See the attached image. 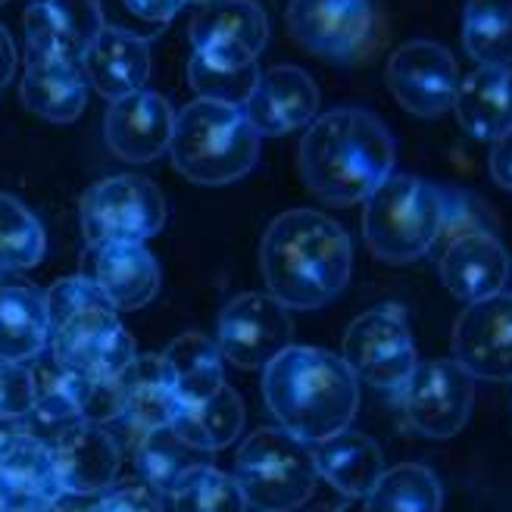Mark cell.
<instances>
[{"label": "cell", "instance_id": "obj_36", "mask_svg": "<svg viewBox=\"0 0 512 512\" xmlns=\"http://www.w3.org/2000/svg\"><path fill=\"white\" fill-rule=\"evenodd\" d=\"M169 500L175 512H250L235 475L216 469L213 463L191 469Z\"/></svg>", "mask_w": 512, "mask_h": 512}, {"label": "cell", "instance_id": "obj_27", "mask_svg": "<svg viewBox=\"0 0 512 512\" xmlns=\"http://www.w3.org/2000/svg\"><path fill=\"white\" fill-rule=\"evenodd\" d=\"M22 104L29 113L47 122H75L88 104V79L82 66L57 60H25L22 75Z\"/></svg>", "mask_w": 512, "mask_h": 512}, {"label": "cell", "instance_id": "obj_49", "mask_svg": "<svg viewBox=\"0 0 512 512\" xmlns=\"http://www.w3.org/2000/svg\"><path fill=\"white\" fill-rule=\"evenodd\" d=\"M0 512H7V509H4V497H0Z\"/></svg>", "mask_w": 512, "mask_h": 512}, {"label": "cell", "instance_id": "obj_18", "mask_svg": "<svg viewBox=\"0 0 512 512\" xmlns=\"http://www.w3.org/2000/svg\"><path fill=\"white\" fill-rule=\"evenodd\" d=\"M0 497L7 512L47 509L66 497L50 444L29 425H22L0 450Z\"/></svg>", "mask_w": 512, "mask_h": 512}, {"label": "cell", "instance_id": "obj_37", "mask_svg": "<svg viewBox=\"0 0 512 512\" xmlns=\"http://www.w3.org/2000/svg\"><path fill=\"white\" fill-rule=\"evenodd\" d=\"M35 381H38V397L25 425H29L38 438H41V431L57 434L72 422H82L79 375H72L54 363L50 369L35 372Z\"/></svg>", "mask_w": 512, "mask_h": 512}, {"label": "cell", "instance_id": "obj_41", "mask_svg": "<svg viewBox=\"0 0 512 512\" xmlns=\"http://www.w3.org/2000/svg\"><path fill=\"white\" fill-rule=\"evenodd\" d=\"M88 512H166L163 509V497L147 488L144 481L135 484H119V488L104 491Z\"/></svg>", "mask_w": 512, "mask_h": 512}, {"label": "cell", "instance_id": "obj_15", "mask_svg": "<svg viewBox=\"0 0 512 512\" xmlns=\"http://www.w3.org/2000/svg\"><path fill=\"white\" fill-rule=\"evenodd\" d=\"M100 29H104L100 0H35L22 16L25 60L82 66Z\"/></svg>", "mask_w": 512, "mask_h": 512}, {"label": "cell", "instance_id": "obj_51", "mask_svg": "<svg viewBox=\"0 0 512 512\" xmlns=\"http://www.w3.org/2000/svg\"><path fill=\"white\" fill-rule=\"evenodd\" d=\"M250 512H260V509H250Z\"/></svg>", "mask_w": 512, "mask_h": 512}, {"label": "cell", "instance_id": "obj_24", "mask_svg": "<svg viewBox=\"0 0 512 512\" xmlns=\"http://www.w3.org/2000/svg\"><path fill=\"white\" fill-rule=\"evenodd\" d=\"M456 122L475 141H497L512 132V66H478L459 82Z\"/></svg>", "mask_w": 512, "mask_h": 512}, {"label": "cell", "instance_id": "obj_39", "mask_svg": "<svg viewBox=\"0 0 512 512\" xmlns=\"http://www.w3.org/2000/svg\"><path fill=\"white\" fill-rule=\"evenodd\" d=\"M469 232H497L491 213L484 210V203L475 200L472 194L459 191V188H444V228H441V241H453L459 235Z\"/></svg>", "mask_w": 512, "mask_h": 512}, {"label": "cell", "instance_id": "obj_7", "mask_svg": "<svg viewBox=\"0 0 512 512\" xmlns=\"http://www.w3.org/2000/svg\"><path fill=\"white\" fill-rule=\"evenodd\" d=\"M235 481L250 509L291 512L313 497L319 469L313 444L294 438L285 428H260L235 456Z\"/></svg>", "mask_w": 512, "mask_h": 512}, {"label": "cell", "instance_id": "obj_14", "mask_svg": "<svg viewBox=\"0 0 512 512\" xmlns=\"http://www.w3.org/2000/svg\"><path fill=\"white\" fill-rule=\"evenodd\" d=\"M453 360L472 378L512 381V294L469 303L453 325Z\"/></svg>", "mask_w": 512, "mask_h": 512}, {"label": "cell", "instance_id": "obj_29", "mask_svg": "<svg viewBox=\"0 0 512 512\" xmlns=\"http://www.w3.org/2000/svg\"><path fill=\"white\" fill-rule=\"evenodd\" d=\"M122 391H125L122 422L135 434H144L160 425H172L178 400H175L172 381H169V372L163 366L160 353L135 356V363L122 375Z\"/></svg>", "mask_w": 512, "mask_h": 512}, {"label": "cell", "instance_id": "obj_13", "mask_svg": "<svg viewBox=\"0 0 512 512\" xmlns=\"http://www.w3.org/2000/svg\"><path fill=\"white\" fill-rule=\"evenodd\" d=\"M384 82L406 113L438 119L453 110L463 75L453 54L438 41H406L388 57Z\"/></svg>", "mask_w": 512, "mask_h": 512}, {"label": "cell", "instance_id": "obj_20", "mask_svg": "<svg viewBox=\"0 0 512 512\" xmlns=\"http://www.w3.org/2000/svg\"><path fill=\"white\" fill-rule=\"evenodd\" d=\"M438 272L453 297L475 303L506 288L512 260L497 232H469L444 244Z\"/></svg>", "mask_w": 512, "mask_h": 512}, {"label": "cell", "instance_id": "obj_17", "mask_svg": "<svg viewBox=\"0 0 512 512\" xmlns=\"http://www.w3.org/2000/svg\"><path fill=\"white\" fill-rule=\"evenodd\" d=\"M244 116L260 138H285L291 132H306L319 116V88L310 72L300 66H272L260 72Z\"/></svg>", "mask_w": 512, "mask_h": 512}, {"label": "cell", "instance_id": "obj_50", "mask_svg": "<svg viewBox=\"0 0 512 512\" xmlns=\"http://www.w3.org/2000/svg\"><path fill=\"white\" fill-rule=\"evenodd\" d=\"M4 4H7V0H0V7H4Z\"/></svg>", "mask_w": 512, "mask_h": 512}, {"label": "cell", "instance_id": "obj_48", "mask_svg": "<svg viewBox=\"0 0 512 512\" xmlns=\"http://www.w3.org/2000/svg\"><path fill=\"white\" fill-rule=\"evenodd\" d=\"M188 4H197V7H203V4H213V0H188Z\"/></svg>", "mask_w": 512, "mask_h": 512}, {"label": "cell", "instance_id": "obj_5", "mask_svg": "<svg viewBox=\"0 0 512 512\" xmlns=\"http://www.w3.org/2000/svg\"><path fill=\"white\" fill-rule=\"evenodd\" d=\"M260 135L244 116V107L191 100L175 113L169 157L172 166L194 185H232L260 160Z\"/></svg>", "mask_w": 512, "mask_h": 512}, {"label": "cell", "instance_id": "obj_47", "mask_svg": "<svg viewBox=\"0 0 512 512\" xmlns=\"http://www.w3.org/2000/svg\"><path fill=\"white\" fill-rule=\"evenodd\" d=\"M35 512H75V509H63L60 503H54V506H47V509H35Z\"/></svg>", "mask_w": 512, "mask_h": 512}, {"label": "cell", "instance_id": "obj_4", "mask_svg": "<svg viewBox=\"0 0 512 512\" xmlns=\"http://www.w3.org/2000/svg\"><path fill=\"white\" fill-rule=\"evenodd\" d=\"M54 363L85 381H113L135 363V341L119 310L88 275H69L44 291Z\"/></svg>", "mask_w": 512, "mask_h": 512}, {"label": "cell", "instance_id": "obj_21", "mask_svg": "<svg viewBox=\"0 0 512 512\" xmlns=\"http://www.w3.org/2000/svg\"><path fill=\"white\" fill-rule=\"evenodd\" d=\"M150 41L135 32H122L113 25H104L100 35L91 41L88 54L82 60V72L88 85L107 97L110 104L119 97L144 91L150 79Z\"/></svg>", "mask_w": 512, "mask_h": 512}, {"label": "cell", "instance_id": "obj_32", "mask_svg": "<svg viewBox=\"0 0 512 512\" xmlns=\"http://www.w3.org/2000/svg\"><path fill=\"white\" fill-rule=\"evenodd\" d=\"M256 82H260V63L222 50H194L188 60V85L203 100L244 107Z\"/></svg>", "mask_w": 512, "mask_h": 512}, {"label": "cell", "instance_id": "obj_3", "mask_svg": "<svg viewBox=\"0 0 512 512\" xmlns=\"http://www.w3.org/2000/svg\"><path fill=\"white\" fill-rule=\"evenodd\" d=\"M263 397L278 428L319 444L350 428L360 406V381L338 353L291 344L263 369Z\"/></svg>", "mask_w": 512, "mask_h": 512}, {"label": "cell", "instance_id": "obj_19", "mask_svg": "<svg viewBox=\"0 0 512 512\" xmlns=\"http://www.w3.org/2000/svg\"><path fill=\"white\" fill-rule=\"evenodd\" d=\"M175 113L172 104L157 91H135L110 104L104 119L107 147L125 163H150L163 157L172 141Z\"/></svg>", "mask_w": 512, "mask_h": 512}, {"label": "cell", "instance_id": "obj_28", "mask_svg": "<svg viewBox=\"0 0 512 512\" xmlns=\"http://www.w3.org/2000/svg\"><path fill=\"white\" fill-rule=\"evenodd\" d=\"M163 356V366L169 372L172 391L178 406H197L210 400L225 384V360L219 353V344L200 331H185L178 335Z\"/></svg>", "mask_w": 512, "mask_h": 512}, {"label": "cell", "instance_id": "obj_23", "mask_svg": "<svg viewBox=\"0 0 512 512\" xmlns=\"http://www.w3.org/2000/svg\"><path fill=\"white\" fill-rule=\"evenodd\" d=\"M119 313L147 306L160 291V263L144 241H119L94 247V266L88 275Z\"/></svg>", "mask_w": 512, "mask_h": 512}, {"label": "cell", "instance_id": "obj_26", "mask_svg": "<svg viewBox=\"0 0 512 512\" xmlns=\"http://www.w3.org/2000/svg\"><path fill=\"white\" fill-rule=\"evenodd\" d=\"M313 456L319 478L350 500H366V494L375 488V481L384 472V456L378 444L369 434L350 428L313 444Z\"/></svg>", "mask_w": 512, "mask_h": 512}, {"label": "cell", "instance_id": "obj_25", "mask_svg": "<svg viewBox=\"0 0 512 512\" xmlns=\"http://www.w3.org/2000/svg\"><path fill=\"white\" fill-rule=\"evenodd\" d=\"M50 319L41 288L13 281L0 285V363L29 366L47 350Z\"/></svg>", "mask_w": 512, "mask_h": 512}, {"label": "cell", "instance_id": "obj_33", "mask_svg": "<svg viewBox=\"0 0 512 512\" xmlns=\"http://www.w3.org/2000/svg\"><path fill=\"white\" fill-rule=\"evenodd\" d=\"M441 481L422 463H400L384 469L366 494V512H441Z\"/></svg>", "mask_w": 512, "mask_h": 512}, {"label": "cell", "instance_id": "obj_30", "mask_svg": "<svg viewBox=\"0 0 512 512\" xmlns=\"http://www.w3.org/2000/svg\"><path fill=\"white\" fill-rule=\"evenodd\" d=\"M207 456L210 453L191 447L172 425H160L138 434L135 469L147 488H153L160 497H169L191 469L210 463Z\"/></svg>", "mask_w": 512, "mask_h": 512}, {"label": "cell", "instance_id": "obj_42", "mask_svg": "<svg viewBox=\"0 0 512 512\" xmlns=\"http://www.w3.org/2000/svg\"><path fill=\"white\" fill-rule=\"evenodd\" d=\"M122 13L132 19V32L141 35V25L147 29H160V25L172 22L188 0H116Z\"/></svg>", "mask_w": 512, "mask_h": 512}, {"label": "cell", "instance_id": "obj_38", "mask_svg": "<svg viewBox=\"0 0 512 512\" xmlns=\"http://www.w3.org/2000/svg\"><path fill=\"white\" fill-rule=\"evenodd\" d=\"M38 397L35 369L22 363H0V422H25Z\"/></svg>", "mask_w": 512, "mask_h": 512}, {"label": "cell", "instance_id": "obj_8", "mask_svg": "<svg viewBox=\"0 0 512 512\" xmlns=\"http://www.w3.org/2000/svg\"><path fill=\"white\" fill-rule=\"evenodd\" d=\"M163 191L141 175H110L94 182L79 207L82 235L88 247H104L119 241H147L166 225Z\"/></svg>", "mask_w": 512, "mask_h": 512}, {"label": "cell", "instance_id": "obj_10", "mask_svg": "<svg viewBox=\"0 0 512 512\" xmlns=\"http://www.w3.org/2000/svg\"><path fill=\"white\" fill-rule=\"evenodd\" d=\"M397 394L409 428L441 441L466 428L475 400V378L456 360H425L416 363Z\"/></svg>", "mask_w": 512, "mask_h": 512}, {"label": "cell", "instance_id": "obj_43", "mask_svg": "<svg viewBox=\"0 0 512 512\" xmlns=\"http://www.w3.org/2000/svg\"><path fill=\"white\" fill-rule=\"evenodd\" d=\"M488 169H491V178L503 191H512V132L491 141Z\"/></svg>", "mask_w": 512, "mask_h": 512}, {"label": "cell", "instance_id": "obj_2", "mask_svg": "<svg viewBox=\"0 0 512 512\" xmlns=\"http://www.w3.org/2000/svg\"><path fill=\"white\" fill-rule=\"evenodd\" d=\"M397 147L375 113L338 107L316 116L300 141V175L319 200L363 203L394 172Z\"/></svg>", "mask_w": 512, "mask_h": 512}, {"label": "cell", "instance_id": "obj_34", "mask_svg": "<svg viewBox=\"0 0 512 512\" xmlns=\"http://www.w3.org/2000/svg\"><path fill=\"white\" fill-rule=\"evenodd\" d=\"M463 47L478 66H512V0H466Z\"/></svg>", "mask_w": 512, "mask_h": 512}, {"label": "cell", "instance_id": "obj_40", "mask_svg": "<svg viewBox=\"0 0 512 512\" xmlns=\"http://www.w3.org/2000/svg\"><path fill=\"white\" fill-rule=\"evenodd\" d=\"M79 403H82V419L85 422H94V425L122 422V413H125L122 378H113V381H85V378H79Z\"/></svg>", "mask_w": 512, "mask_h": 512}, {"label": "cell", "instance_id": "obj_1", "mask_svg": "<svg viewBox=\"0 0 512 512\" xmlns=\"http://www.w3.org/2000/svg\"><path fill=\"white\" fill-rule=\"evenodd\" d=\"M260 269L269 294L288 310H319L350 285L353 244L325 213L288 210L266 228Z\"/></svg>", "mask_w": 512, "mask_h": 512}, {"label": "cell", "instance_id": "obj_12", "mask_svg": "<svg viewBox=\"0 0 512 512\" xmlns=\"http://www.w3.org/2000/svg\"><path fill=\"white\" fill-rule=\"evenodd\" d=\"M288 32L328 63H353L375 35L372 0H291Z\"/></svg>", "mask_w": 512, "mask_h": 512}, {"label": "cell", "instance_id": "obj_46", "mask_svg": "<svg viewBox=\"0 0 512 512\" xmlns=\"http://www.w3.org/2000/svg\"><path fill=\"white\" fill-rule=\"evenodd\" d=\"M306 512H347L344 506H331V503H319V506H310Z\"/></svg>", "mask_w": 512, "mask_h": 512}, {"label": "cell", "instance_id": "obj_44", "mask_svg": "<svg viewBox=\"0 0 512 512\" xmlns=\"http://www.w3.org/2000/svg\"><path fill=\"white\" fill-rule=\"evenodd\" d=\"M16 44L10 38V32L4 29V22H0V88H7V82L16 75Z\"/></svg>", "mask_w": 512, "mask_h": 512}, {"label": "cell", "instance_id": "obj_6", "mask_svg": "<svg viewBox=\"0 0 512 512\" xmlns=\"http://www.w3.org/2000/svg\"><path fill=\"white\" fill-rule=\"evenodd\" d=\"M363 203V235L381 263H416L441 241L444 188L419 175L391 172Z\"/></svg>", "mask_w": 512, "mask_h": 512}, {"label": "cell", "instance_id": "obj_31", "mask_svg": "<svg viewBox=\"0 0 512 512\" xmlns=\"http://www.w3.org/2000/svg\"><path fill=\"white\" fill-rule=\"evenodd\" d=\"M172 428L203 453L225 450L238 441V434L244 428V403L235 388L222 384L210 400H203L197 406H178Z\"/></svg>", "mask_w": 512, "mask_h": 512}, {"label": "cell", "instance_id": "obj_22", "mask_svg": "<svg viewBox=\"0 0 512 512\" xmlns=\"http://www.w3.org/2000/svg\"><path fill=\"white\" fill-rule=\"evenodd\" d=\"M191 50H222L256 60L269 44V16L256 0H213L188 25Z\"/></svg>", "mask_w": 512, "mask_h": 512}, {"label": "cell", "instance_id": "obj_45", "mask_svg": "<svg viewBox=\"0 0 512 512\" xmlns=\"http://www.w3.org/2000/svg\"><path fill=\"white\" fill-rule=\"evenodd\" d=\"M25 422H0V450H4L7 444H10V438H13V434L22 428Z\"/></svg>", "mask_w": 512, "mask_h": 512}, {"label": "cell", "instance_id": "obj_16", "mask_svg": "<svg viewBox=\"0 0 512 512\" xmlns=\"http://www.w3.org/2000/svg\"><path fill=\"white\" fill-rule=\"evenodd\" d=\"M66 497L104 494L116 484L122 450L107 425L72 422L47 441Z\"/></svg>", "mask_w": 512, "mask_h": 512}, {"label": "cell", "instance_id": "obj_11", "mask_svg": "<svg viewBox=\"0 0 512 512\" xmlns=\"http://www.w3.org/2000/svg\"><path fill=\"white\" fill-rule=\"evenodd\" d=\"M216 344L222 360L232 366L244 372L266 369L281 350L294 344L291 310L272 294H238L235 300H228L219 316Z\"/></svg>", "mask_w": 512, "mask_h": 512}, {"label": "cell", "instance_id": "obj_35", "mask_svg": "<svg viewBox=\"0 0 512 512\" xmlns=\"http://www.w3.org/2000/svg\"><path fill=\"white\" fill-rule=\"evenodd\" d=\"M44 250L47 238L38 216L22 200L0 194V275L35 269Z\"/></svg>", "mask_w": 512, "mask_h": 512}, {"label": "cell", "instance_id": "obj_9", "mask_svg": "<svg viewBox=\"0 0 512 512\" xmlns=\"http://www.w3.org/2000/svg\"><path fill=\"white\" fill-rule=\"evenodd\" d=\"M341 360L356 381L378 391H400L413 375L419 356L400 306H378L356 316L344 335Z\"/></svg>", "mask_w": 512, "mask_h": 512}]
</instances>
